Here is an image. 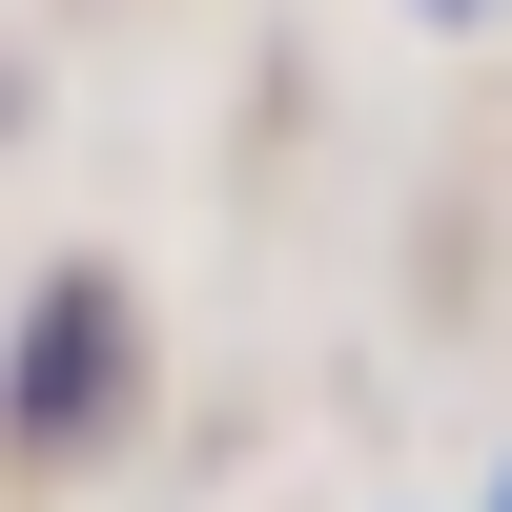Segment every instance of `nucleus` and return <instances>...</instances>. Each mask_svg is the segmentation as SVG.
<instances>
[{
	"label": "nucleus",
	"mask_w": 512,
	"mask_h": 512,
	"mask_svg": "<svg viewBox=\"0 0 512 512\" xmlns=\"http://www.w3.org/2000/svg\"><path fill=\"white\" fill-rule=\"evenodd\" d=\"M103 410H123V287L62 267V287L21 308V349H0V451H82Z\"/></svg>",
	"instance_id": "f257e3e1"
},
{
	"label": "nucleus",
	"mask_w": 512,
	"mask_h": 512,
	"mask_svg": "<svg viewBox=\"0 0 512 512\" xmlns=\"http://www.w3.org/2000/svg\"><path fill=\"white\" fill-rule=\"evenodd\" d=\"M492 512H512V492H492Z\"/></svg>",
	"instance_id": "7ed1b4c3"
},
{
	"label": "nucleus",
	"mask_w": 512,
	"mask_h": 512,
	"mask_svg": "<svg viewBox=\"0 0 512 512\" xmlns=\"http://www.w3.org/2000/svg\"><path fill=\"white\" fill-rule=\"evenodd\" d=\"M431 21H451V0H431Z\"/></svg>",
	"instance_id": "f03ea898"
}]
</instances>
